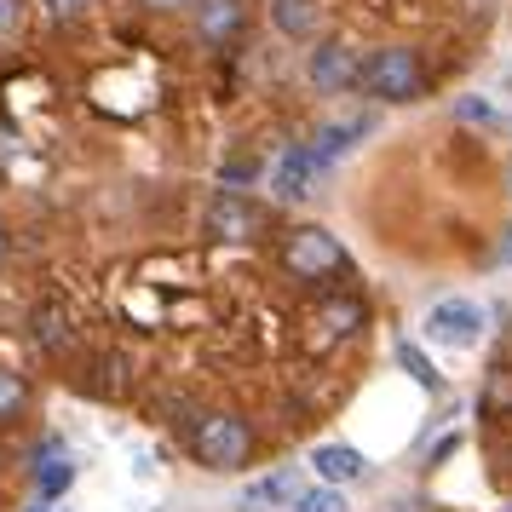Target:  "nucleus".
Masks as SVG:
<instances>
[{
	"mask_svg": "<svg viewBox=\"0 0 512 512\" xmlns=\"http://www.w3.org/2000/svg\"><path fill=\"white\" fill-rule=\"evenodd\" d=\"M363 93L380 98V104H415L426 93V75H420V58L409 47H380L363 64Z\"/></svg>",
	"mask_w": 512,
	"mask_h": 512,
	"instance_id": "f257e3e1",
	"label": "nucleus"
},
{
	"mask_svg": "<svg viewBox=\"0 0 512 512\" xmlns=\"http://www.w3.org/2000/svg\"><path fill=\"white\" fill-rule=\"evenodd\" d=\"M196 455H202V466H213V472H236V466L248 461V449H254V432H248V420L242 415H208L202 426H196Z\"/></svg>",
	"mask_w": 512,
	"mask_h": 512,
	"instance_id": "f03ea898",
	"label": "nucleus"
},
{
	"mask_svg": "<svg viewBox=\"0 0 512 512\" xmlns=\"http://www.w3.org/2000/svg\"><path fill=\"white\" fill-rule=\"evenodd\" d=\"M484 305L478 300H438L432 311H426V340L443 351H472L478 340H484Z\"/></svg>",
	"mask_w": 512,
	"mask_h": 512,
	"instance_id": "7ed1b4c3",
	"label": "nucleus"
},
{
	"mask_svg": "<svg viewBox=\"0 0 512 512\" xmlns=\"http://www.w3.org/2000/svg\"><path fill=\"white\" fill-rule=\"evenodd\" d=\"M328 179V156L317 144H288L282 150L277 173H271V190H277L282 202H305V196H317Z\"/></svg>",
	"mask_w": 512,
	"mask_h": 512,
	"instance_id": "20e7f679",
	"label": "nucleus"
},
{
	"mask_svg": "<svg viewBox=\"0 0 512 512\" xmlns=\"http://www.w3.org/2000/svg\"><path fill=\"white\" fill-rule=\"evenodd\" d=\"M346 265V254H340V242L328 231H317V225H305V231H294L288 236V271L300 282H323V277H334Z\"/></svg>",
	"mask_w": 512,
	"mask_h": 512,
	"instance_id": "39448f33",
	"label": "nucleus"
},
{
	"mask_svg": "<svg viewBox=\"0 0 512 512\" xmlns=\"http://www.w3.org/2000/svg\"><path fill=\"white\" fill-rule=\"evenodd\" d=\"M311 87L328 93V98L357 93V87H363V64H357V52L340 47V41H323V47L311 52Z\"/></svg>",
	"mask_w": 512,
	"mask_h": 512,
	"instance_id": "423d86ee",
	"label": "nucleus"
},
{
	"mask_svg": "<svg viewBox=\"0 0 512 512\" xmlns=\"http://www.w3.org/2000/svg\"><path fill=\"white\" fill-rule=\"evenodd\" d=\"M259 231V213L236 196V190H219L208 202V236L213 242H248Z\"/></svg>",
	"mask_w": 512,
	"mask_h": 512,
	"instance_id": "0eeeda50",
	"label": "nucleus"
},
{
	"mask_svg": "<svg viewBox=\"0 0 512 512\" xmlns=\"http://www.w3.org/2000/svg\"><path fill=\"white\" fill-rule=\"evenodd\" d=\"M300 495H305L300 466H277V472H265V478H254V484L242 489L248 507H294Z\"/></svg>",
	"mask_w": 512,
	"mask_h": 512,
	"instance_id": "6e6552de",
	"label": "nucleus"
},
{
	"mask_svg": "<svg viewBox=\"0 0 512 512\" xmlns=\"http://www.w3.org/2000/svg\"><path fill=\"white\" fill-rule=\"evenodd\" d=\"M311 466L323 472V484H357L363 472H369V461H363V449H351V443H317L311 449Z\"/></svg>",
	"mask_w": 512,
	"mask_h": 512,
	"instance_id": "1a4fd4ad",
	"label": "nucleus"
},
{
	"mask_svg": "<svg viewBox=\"0 0 512 512\" xmlns=\"http://www.w3.org/2000/svg\"><path fill=\"white\" fill-rule=\"evenodd\" d=\"M242 24H248V6H242V0H202V6H196L202 41H231Z\"/></svg>",
	"mask_w": 512,
	"mask_h": 512,
	"instance_id": "9d476101",
	"label": "nucleus"
},
{
	"mask_svg": "<svg viewBox=\"0 0 512 512\" xmlns=\"http://www.w3.org/2000/svg\"><path fill=\"white\" fill-rule=\"evenodd\" d=\"M70 484H75V466H70V455H58V438L41 443V466H35V489H41V501H58Z\"/></svg>",
	"mask_w": 512,
	"mask_h": 512,
	"instance_id": "9b49d317",
	"label": "nucleus"
},
{
	"mask_svg": "<svg viewBox=\"0 0 512 512\" xmlns=\"http://www.w3.org/2000/svg\"><path fill=\"white\" fill-rule=\"evenodd\" d=\"M369 133H374V121H369V116H351V121H328L323 133H317V150H323L328 162H334V156H346L351 144H357V139H369Z\"/></svg>",
	"mask_w": 512,
	"mask_h": 512,
	"instance_id": "f8f14e48",
	"label": "nucleus"
},
{
	"mask_svg": "<svg viewBox=\"0 0 512 512\" xmlns=\"http://www.w3.org/2000/svg\"><path fill=\"white\" fill-rule=\"evenodd\" d=\"M311 18H317V6H311V0H271V24H277L282 35H305Z\"/></svg>",
	"mask_w": 512,
	"mask_h": 512,
	"instance_id": "ddd939ff",
	"label": "nucleus"
},
{
	"mask_svg": "<svg viewBox=\"0 0 512 512\" xmlns=\"http://www.w3.org/2000/svg\"><path fill=\"white\" fill-rule=\"evenodd\" d=\"M294 512H351V507L334 484H323V489H305L300 501H294Z\"/></svg>",
	"mask_w": 512,
	"mask_h": 512,
	"instance_id": "4468645a",
	"label": "nucleus"
},
{
	"mask_svg": "<svg viewBox=\"0 0 512 512\" xmlns=\"http://www.w3.org/2000/svg\"><path fill=\"white\" fill-rule=\"evenodd\" d=\"M455 116H461V121H478V127H495V121H501V110H495V104H489V98L466 93L461 104H455Z\"/></svg>",
	"mask_w": 512,
	"mask_h": 512,
	"instance_id": "2eb2a0df",
	"label": "nucleus"
},
{
	"mask_svg": "<svg viewBox=\"0 0 512 512\" xmlns=\"http://www.w3.org/2000/svg\"><path fill=\"white\" fill-rule=\"evenodd\" d=\"M397 363H403V369L415 374L420 386H432V392H438V369H432V363H426V357H420L415 346H397Z\"/></svg>",
	"mask_w": 512,
	"mask_h": 512,
	"instance_id": "dca6fc26",
	"label": "nucleus"
},
{
	"mask_svg": "<svg viewBox=\"0 0 512 512\" xmlns=\"http://www.w3.org/2000/svg\"><path fill=\"white\" fill-rule=\"evenodd\" d=\"M18 409H24V380H18L12 369H0V420L18 415Z\"/></svg>",
	"mask_w": 512,
	"mask_h": 512,
	"instance_id": "f3484780",
	"label": "nucleus"
},
{
	"mask_svg": "<svg viewBox=\"0 0 512 512\" xmlns=\"http://www.w3.org/2000/svg\"><path fill=\"white\" fill-rule=\"evenodd\" d=\"M323 323L334 328V334H351V328L363 323V305H357V300H346V305H328V311H323Z\"/></svg>",
	"mask_w": 512,
	"mask_h": 512,
	"instance_id": "a211bd4d",
	"label": "nucleus"
},
{
	"mask_svg": "<svg viewBox=\"0 0 512 512\" xmlns=\"http://www.w3.org/2000/svg\"><path fill=\"white\" fill-rule=\"evenodd\" d=\"M41 6H47V18H58V24H64V18H75V12H87L93 0H41Z\"/></svg>",
	"mask_w": 512,
	"mask_h": 512,
	"instance_id": "6ab92c4d",
	"label": "nucleus"
},
{
	"mask_svg": "<svg viewBox=\"0 0 512 512\" xmlns=\"http://www.w3.org/2000/svg\"><path fill=\"white\" fill-rule=\"evenodd\" d=\"M18 18H24V0H0V35H12Z\"/></svg>",
	"mask_w": 512,
	"mask_h": 512,
	"instance_id": "aec40b11",
	"label": "nucleus"
},
{
	"mask_svg": "<svg viewBox=\"0 0 512 512\" xmlns=\"http://www.w3.org/2000/svg\"><path fill=\"white\" fill-rule=\"evenodd\" d=\"M150 12H179V6H190V0H144Z\"/></svg>",
	"mask_w": 512,
	"mask_h": 512,
	"instance_id": "412c9836",
	"label": "nucleus"
},
{
	"mask_svg": "<svg viewBox=\"0 0 512 512\" xmlns=\"http://www.w3.org/2000/svg\"><path fill=\"white\" fill-rule=\"evenodd\" d=\"M501 254H507V259H512V231H507V248H501Z\"/></svg>",
	"mask_w": 512,
	"mask_h": 512,
	"instance_id": "4be33fe9",
	"label": "nucleus"
},
{
	"mask_svg": "<svg viewBox=\"0 0 512 512\" xmlns=\"http://www.w3.org/2000/svg\"><path fill=\"white\" fill-rule=\"evenodd\" d=\"M0 248H6V236H0Z\"/></svg>",
	"mask_w": 512,
	"mask_h": 512,
	"instance_id": "5701e85b",
	"label": "nucleus"
},
{
	"mask_svg": "<svg viewBox=\"0 0 512 512\" xmlns=\"http://www.w3.org/2000/svg\"><path fill=\"white\" fill-rule=\"evenodd\" d=\"M507 127H512V116H507Z\"/></svg>",
	"mask_w": 512,
	"mask_h": 512,
	"instance_id": "b1692460",
	"label": "nucleus"
},
{
	"mask_svg": "<svg viewBox=\"0 0 512 512\" xmlns=\"http://www.w3.org/2000/svg\"><path fill=\"white\" fill-rule=\"evenodd\" d=\"M35 512H41V507H35Z\"/></svg>",
	"mask_w": 512,
	"mask_h": 512,
	"instance_id": "393cba45",
	"label": "nucleus"
}]
</instances>
